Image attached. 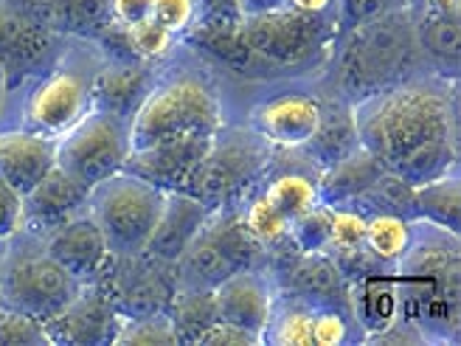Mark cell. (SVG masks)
Returning <instances> with one entry per match:
<instances>
[{
  "label": "cell",
  "instance_id": "cell-1",
  "mask_svg": "<svg viewBox=\"0 0 461 346\" xmlns=\"http://www.w3.org/2000/svg\"><path fill=\"white\" fill-rule=\"evenodd\" d=\"M357 144L394 172L428 150L456 144V102L442 85L405 79L375 90L352 107Z\"/></svg>",
  "mask_w": 461,
  "mask_h": 346
},
{
  "label": "cell",
  "instance_id": "cell-2",
  "mask_svg": "<svg viewBox=\"0 0 461 346\" xmlns=\"http://www.w3.org/2000/svg\"><path fill=\"white\" fill-rule=\"evenodd\" d=\"M411 245L394 265L402 321L422 341H456L461 307L458 234L422 220H411Z\"/></svg>",
  "mask_w": 461,
  "mask_h": 346
},
{
  "label": "cell",
  "instance_id": "cell-3",
  "mask_svg": "<svg viewBox=\"0 0 461 346\" xmlns=\"http://www.w3.org/2000/svg\"><path fill=\"white\" fill-rule=\"evenodd\" d=\"M340 45V82L346 94L363 99L375 90L405 82L422 57L417 26L408 6L388 12L372 23L343 32Z\"/></svg>",
  "mask_w": 461,
  "mask_h": 346
},
{
  "label": "cell",
  "instance_id": "cell-4",
  "mask_svg": "<svg viewBox=\"0 0 461 346\" xmlns=\"http://www.w3.org/2000/svg\"><path fill=\"white\" fill-rule=\"evenodd\" d=\"M222 102L197 77H172L149 87L130 115V144L141 150L167 138L214 135L222 130Z\"/></svg>",
  "mask_w": 461,
  "mask_h": 346
},
{
  "label": "cell",
  "instance_id": "cell-5",
  "mask_svg": "<svg viewBox=\"0 0 461 346\" xmlns=\"http://www.w3.org/2000/svg\"><path fill=\"white\" fill-rule=\"evenodd\" d=\"M167 192L127 169L96 183L87 197V212L102 228L113 257L147 253L149 237L164 209Z\"/></svg>",
  "mask_w": 461,
  "mask_h": 346
},
{
  "label": "cell",
  "instance_id": "cell-6",
  "mask_svg": "<svg viewBox=\"0 0 461 346\" xmlns=\"http://www.w3.org/2000/svg\"><path fill=\"white\" fill-rule=\"evenodd\" d=\"M79 287L82 282L71 270H65L45 245L12 248L0 262V305L29 313L42 324H49L71 305Z\"/></svg>",
  "mask_w": 461,
  "mask_h": 346
},
{
  "label": "cell",
  "instance_id": "cell-7",
  "mask_svg": "<svg viewBox=\"0 0 461 346\" xmlns=\"http://www.w3.org/2000/svg\"><path fill=\"white\" fill-rule=\"evenodd\" d=\"M130 152V119L104 107H94L57 138V167L90 189L122 172Z\"/></svg>",
  "mask_w": 461,
  "mask_h": 346
},
{
  "label": "cell",
  "instance_id": "cell-8",
  "mask_svg": "<svg viewBox=\"0 0 461 346\" xmlns=\"http://www.w3.org/2000/svg\"><path fill=\"white\" fill-rule=\"evenodd\" d=\"M259 242L248 234L242 217L230 212H212L197 237L175 262L180 268L183 287L214 290L237 270L250 268Z\"/></svg>",
  "mask_w": 461,
  "mask_h": 346
},
{
  "label": "cell",
  "instance_id": "cell-9",
  "mask_svg": "<svg viewBox=\"0 0 461 346\" xmlns=\"http://www.w3.org/2000/svg\"><path fill=\"white\" fill-rule=\"evenodd\" d=\"M267 147L270 144L257 132L248 138L242 132L217 130L186 192L197 195L212 212H225V205L237 200L262 172Z\"/></svg>",
  "mask_w": 461,
  "mask_h": 346
},
{
  "label": "cell",
  "instance_id": "cell-10",
  "mask_svg": "<svg viewBox=\"0 0 461 346\" xmlns=\"http://www.w3.org/2000/svg\"><path fill=\"white\" fill-rule=\"evenodd\" d=\"M330 14H304L295 9L245 14L237 23L242 42L253 57L273 65H298L327 45L332 23Z\"/></svg>",
  "mask_w": 461,
  "mask_h": 346
},
{
  "label": "cell",
  "instance_id": "cell-11",
  "mask_svg": "<svg viewBox=\"0 0 461 346\" xmlns=\"http://www.w3.org/2000/svg\"><path fill=\"white\" fill-rule=\"evenodd\" d=\"M96 74L85 68H57L45 77L29 96L26 124L42 135L59 138L96 107L94 99Z\"/></svg>",
  "mask_w": 461,
  "mask_h": 346
},
{
  "label": "cell",
  "instance_id": "cell-12",
  "mask_svg": "<svg viewBox=\"0 0 461 346\" xmlns=\"http://www.w3.org/2000/svg\"><path fill=\"white\" fill-rule=\"evenodd\" d=\"M212 141H214V135L167 138V141L132 150L124 169L144 178L160 192H186Z\"/></svg>",
  "mask_w": 461,
  "mask_h": 346
},
{
  "label": "cell",
  "instance_id": "cell-13",
  "mask_svg": "<svg viewBox=\"0 0 461 346\" xmlns=\"http://www.w3.org/2000/svg\"><path fill=\"white\" fill-rule=\"evenodd\" d=\"M122 315L115 310L110 293L99 282H85L57 318H51L49 330L51 343H115L122 327Z\"/></svg>",
  "mask_w": 461,
  "mask_h": 346
},
{
  "label": "cell",
  "instance_id": "cell-14",
  "mask_svg": "<svg viewBox=\"0 0 461 346\" xmlns=\"http://www.w3.org/2000/svg\"><path fill=\"white\" fill-rule=\"evenodd\" d=\"M250 122L253 132L262 135L270 147L295 152L310 147L321 122H324V110L307 94H285L262 102L253 110Z\"/></svg>",
  "mask_w": 461,
  "mask_h": 346
},
{
  "label": "cell",
  "instance_id": "cell-15",
  "mask_svg": "<svg viewBox=\"0 0 461 346\" xmlns=\"http://www.w3.org/2000/svg\"><path fill=\"white\" fill-rule=\"evenodd\" d=\"M90 187L54 167L37 187L23 195V231L49 237L54 228L87 209Z\"/></svg>",
  "mask_w": 461,
  "mask_h": 346
},
{
  "label": "cell",
  "instance_id": "cell-16",
  "mask_svg": "<svg viewBox=\"0 0 461 346\" xmlns=\"http://www.w3.org/2000/svg\"><path fill=\"white\" fill-rule=\"evenodd\" d=\"M217 318L237 324L265 341V330L276 307V290L270 279L259 270H237L214 287Z\"/></svg>",
  "mask_w": 461,
  "mask_h": 346
},
{
  "label": "cell",
  "instance_id": "cell-17",
  "mask_svg": "<svg viewBox=\"0 0 461 346\" xmlns=\"http://www.w3.org/2000/svg\"><path fill=\"white\" fill-rule=\"evenodd\" d=\"M42 245L65 270H71L82 285L96 282L102 270L107 268V260L113 257L102 228L90 217L87 209L68 223H62L59 228H54L51 234L42 240Z\"/></svg>",
  "mask_w": 461,
  "mask_h": 346
},
{
  "label": "cell",
  "instance_id": "cell-18",
  "mask_svg": "<svg viewBox=\"0 0 461 346\" xmlns=\"http://www.w3.org/2000/svg\"><path fill=\"white\" fill-rule=\"evenodd\" d=\"M57 167V138L37 130L0 132V178L17 195H29Z\"/></svg>",
  "mask_w": 461,
  "mask_h": 346
},
{
  "label": "cell",
  "instance_id": "cell-19",
  "mask_svg": "<svg viewBox=\"0 0 461 346\" xmlns=\"http://www.w3.org/2000/svg\"><path fill=\"white\" fill-rule=\"evenodd\" d=\"M212 209L192 192H167L164 209L149 237L147 253L160 262H177L180 253L197 237L203 223L209 220Z\"/></svg>",
  "mask_w": 461,
  "mask_h": 346
},
{
  "label": "cell",
  "instance_id": "cell-20",
  "mask_svg": "<svg viewBox=\"0 0 461 346\" xmlns=\"http://www.w3.org/2000/svg\"><path fill=\"white\" fill-rule=\"evenodd\" d=\"M383 172L385 167L380 160L368 150L357 147L327 167L324 178L318 183V200L324 205H349L372 187Z\"/></svg>",
  "mask_w": 461,
  "mask_h": 346
},
{
  "label": "cell",
  "instance_id": "cell-21",
  "mask_svg": "<svg viewBox=\"0 0 461 346\" xmlns=\"http://www.w3.org/2000/svg\"><path fill=\"white\" fill-rule=\"evenodd\" d=\"M413 220L439 225L461 237V187L458 172L413 187Z\"/></svg>",
  "mask_w": 461,
  "mask_h": 346
},
{
  "label": "cell",
  "instance_id": "cell-22",
  "mask_svg": "<svg viewBox=\"0 0 461 346\" xmlns=\"http://www.w3.org/2000/svg\"><path fill=\"white\" fill-rule=\"evenodd\" d=\"M355 313L366 332L375 338L394 327L397 321H402L397 282L383 279V276H360L355 285Z\"/></svg>",
  "mask_w": 461,
  "mask_h": 346
},
{
  "label": "cell",
  "instance_id": "cell-23",
  "mask_svg": "<svg viewBox=\"0 0 461 346\" xmlns=\"http://www.w3.org/2000/svg\"><path fill=\"white\" fill-rule=\"evenodd\" d=\"M413 26H417V42L420 51L436 62H458L461 54V23L458 14L445 9H422L413 14Z\"/></svg>",
  "mask_w": 461,
  "mask_h": 346
},
{
  "label": "cell",
  "instance_id": "cell-24",
  "mask_svg": "<svg viewBox=\"0 0 461 346\" xmlns=\"http://www.w3.org/2000/svg\"><path fill=\"white\" fill-rule=\"evenodd\" d=\"M413 225L408 217L388 214V212H375L366 214V237L363 248L383 265H397L402 253L411 245Z\"/></svg>",
  "mask_w": 461,
  "mask_h": 346
},
{
  "label": "cell",
  "instance_id": "cell-25",
  "mask_svg": "<svg viewBox=\"0 0 461 346\" xmlns=\"http://www.w3.org/2000/svg\"><path fill=\"white\" fill-rule=\"evenodd\" d=\"M262 197L279 212L287 223L293 217H298L302 212L312 209L318 200V183L310 180L307 175H298V172H285L279 178H273L267 183V189L262 192Z\"/></svg>",
  "mask_w": 461,
  "mask_h": 346
},
{
  "label": "cell",
  "instance_id": "cell-26",
  "mask_svg": "<svg viewBox=\"0 0 461 346\" xmlns=\"http://www.w3.org/2000/svg\"><path fill=\"white\" fill-rule=\"evenodd\" d=\"M217 321V307H214V290L203 287H183V293L175 298V313L172 324L177 330L180 341H194L205 327Z\"/></svg>",
  "mask_w": 461,
  "mask_h": 346
},
{
  "label": "cell",
  "instance_id": "cell-27",
  "mask_svg": "<svg viewBox=\"0 0 461 346\" xmlns=\"http://www.w3.org/2000/svg\"><path fill=\"white\" fill-rule=\"evenodd\" d=\"M330 223L332 209L324 203H315L312 209L302 212L287 223V237L307 257H321V253L330 250Z\"/></svg>",
  "mask_w": 461,
  "mask_h": 346
},
{
  "label": "cell",
  "instance_id": "cell-28",
  "mask_svg": "<svg viewBox=\"0 0 461 346\" xmlns=\"http://www.w3.org/2000/svg\"><path fill=\"white\" fill-rule=\"evenodd\" d=\"M265 338H270L273 343H287V346H310L312 343V310L304 305H290L285 310L273 307Z\"/></svg>",
  "mask_w": 461,
  "mask_h": 346
},
{
  "label": "cell",
  "instance_id": "cell-29",
  "mask_svg": "<svg viewBox=\"0 0 461 346\" xmlns=\"http://www.w3.org/2000/svg\"><path fill=\"white\" fill-rule=\"evenodd\" d=\"M115 343H135V346H167V343H180L177 330L172 324V315L164 313H149L144 318H124Z\"/></svg>",
  "mask_w": 461,
  "mask_h": 346
},
{
  "label": "cell",
  "instance_id": "cell-30",
  "mask_svg": "<svg viewBox=\"0 0 461 346\" xmlns=\"http://www.w3.org/2000/svg\"><path fill=\"white\" fill-rule=\"evenodd\" d=\"M0 346H51L40 318L0 305Z\"/></svg>",
  "mask_w": 461,
  "mask_h": 346
},
{
  "label": "cell",
  "instance_id": "cell-31",
  "mask_svg": "<svg viewBox=\"0 0 461 346\" xmlns=\"http://www.w3.org/2000/svg\"><path fill=\"white\" fill-rule=\"evenodd\" d=\"M332 223H330V250L338 253H357L363 250L366 237V214L355 205H330Z\"/></svg>",
  "mask_w": 461,
  "mask_h": 346
},
{
  "label": "cell",
  "instance_id": "cell-32",
  "mask_svg": "<svg viewBox=\"0 0 461 346\" xmlns=\"http://www.w3.org/2000/svg\"><path fill=\"white\" fill-rule=\"evenodd\" d=\"M242 223L248 228V234L259 245H273V242H279L282 237H287V220L276 212L262 195L245 209Z\"/></svg>",
  "mask_w": 461,
  "mask_h": 346
},
{
  "label": "cell",
  "instance_id": "cell-33",
  "mask_svg": "<svg viewBox=\"0 0 461 346\" xmlns=\"http://www.w3.org/2000/svg\"><path fill=\"white\" fill-rule=\"evenodd\" d=\"M402 6H405V0H332L335 23L343 32L357 29L363 23H372Z\"/></svg>",
  "mask_w": 461,
  "mask_h": 346
},
{
  "label": "cell",
  "instance_id": "cell-34",
  "mask_svg": "<svg viewBox=\"0 0 461 346\" xmlns=\"http://www.w3.org/2000/svg\"><path fill=\"white\" fill-rule=\"evenodd\" d=\"M127 40L132 45V51L138 57H144V59H158V57H164L169 49H172V42H175V34L167 32L160 23H155L152 17L144 20V23H138V26H130L127 29Z\"/></svg>",
  "mask_w": 461,
  "mask_h": 346
},
{
  "label": "cell",
  "instance_id": "cell-35",
  "mask_svg": "<svg viewBox=\"0 0 461 346\" xmlns=\"http://www.w3.org/2000/svg\"><path fill=\"white\" fill-rule=\"evenodd\" d=\"M152 20L180 37L194 26L197 6L194 0H152Z\"/></svg>",
  "mask_w": 461,
  "mask_h": 346
},
{
  "label": "cell",
  "instance_id": "cell-36",
  "mask_svg": "<svg viewBox=\"0 0 461 346\" xmlns=\"http://www.w3.org/2000/svg\"><path fill=\"white\" fill-rule=\"evenodd\" d=\"M194 343H203V346H257V343H262V338L217 318L214 324H209L194 338Z\"/></svg>",
  "mask_w": 461,
  "mask_h": 346
},
{
  "label": "cell",
  "instance_id": "cell-37",
  "mask_svg": "<svg viewBox=\"0 0 461 346\" xmlns=\"http://www.w3.org/2000/svg\"><path fill=\"white\" fill-rule=\"evenodd\" d=\"M23 231V195L0 178V242L14 240Z\"/></svg>",
  "mask_w": 461,
  "mask_h": 346
},
{
  "label": "cell",
  "instance_id": "cell-38",
  "mask_svg": "<svg viewBox=\"0 0 461 346\" xmlns=\"http://www.w3.org/2000/svg\"><path fill=\"white\" fill-rule=\"evenodd\" d=\"M29 37H32V26H26L6 4H0V57L23 49Z\"/></svg>",
  "mask_w": 461,
  "mask_h": 346
},
{
  "label": "cell",
  "instance_id": "cell-39",
  "mask_svg": "<svg viewBox=\"0 0 461 346\" xmlns=\"http://www.w3.org/2000/svg\"><path fill=\"white\" fill-rule=\"evenodd\" d=\"M349 338V327L338 313H312V343L315 346H338Z\"/></svg>",
  "mask_w": 461,
  "mask_h": 346
},
{
  "label": "cell",
  "instance_id": "cell-40",
  "mask_svg": "<svg viewBox=\"0 0 461 346\" xmlns=\"http://www.w3.org/2000/svg\"><path fill=\"white\" fill-rule=\"evenodd\" d=\"M110 12L124 29H130L152 17V0H110Z\"/></svg>",
  "mask_w": 461,
  "mask_h": 346
},
{
  "label": "cell",
  "instance_id": "cell-41",
  "mask_svg": "<svg viewBox=\"0 0 461 346\" xmlns=\"http://www.w3.org/2000/svg\"><path fill=\"white\" fill-rule=\"evenodd\" d=\"M194 6H197V20H230V23H237L242 17L240 0H194Z\"/></svg>",
  "mask_w": 461,
  "mask_h": 346
},
{
  "label": "cell",
  "instance_id": "cell-42",
  "mask_svg": "<svg viewBox=\"0 0 461 346\" xmlns=\"http://www.w3.org/2000/svg\"><path fill=\"white\" fill-rule=\"evenodd\" d=\"M242 17L245 14H267V12H282L290 9V0H240Z\"/></svg>",
  "mask_w": 461,
  "mask_h": 346
},
{
  "label": "cell",
  "instance_id": "cell-43",
  "mask_svg": "<svg viewBox=\"0 0 461 346\" xmlns=\"http://www.w3.org/2000/svg\"><path fill=\"white\" fill-rule=\"evenodd\" d=\"M405 6L411 9V14H417V12H422V9H430V6L458 14V0H405Z\"/></svg>",
  "mask_w": 461,
  "mask_h": 346
},
{
  "label": "cell",
  "instance_id": "cell-44",
  "mask_svg": "<svg viewBox=\"0 0 461 346\" xmlns=\"http://www.w3.org/2000/svg\"><path fill=\"white\" fill-rule=\"evenodd\" d=\"M290 9L304 12V14H330L332 0H290Z\"/></svg>",
  "mask_w": 461,
  "mask_h": 346
},
{
  "label": "cell",
  "instance_id": "cell-45",
  "mask_svg": "<svg viewBox=\"0 0 461 346\" xmlns=\"http://www.w3.org/2000/svg\"><path fill=\"white\" fill-rule=\"evenodd\" d=\"M4 102H6V59L0 57V113H4Z\"/></svg>",
  "mask_w": 461,
  "mask_h": 346
}]
</instances>
